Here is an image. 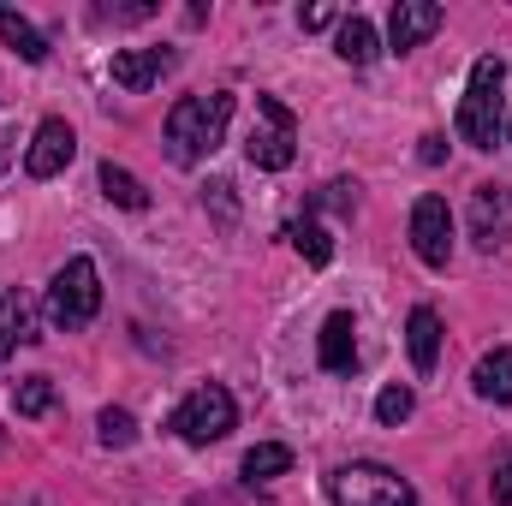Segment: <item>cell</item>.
<instances>
[{
	"instance_id": "7c38bea8",
	"label": "cell",
	"mask_w": 512,
	"mask_h": 506,
	"mask_svg": "<svg viewBox=\"0 0 512 506\" xmlns=\"http://www.w3.org/2000/svg\"><path fill=\"white\" fill-rule=\"evenodd\" d=\"M108 72H114V84H120V90L143 96L149 84H161V72H173V48H120Z\"/></svg>"
},
{
	"instance_id": "2e32d148",
	"label": "cell",
	"mask_w": 512,
	"mask_h": 506,
	"mask_svg": "<svg viewBox=\"0 0 512 506\" xmlns=\"http://www.w3.org/2000/svg\"><path fill=\"white\" fill-rule=\"evenodd\" d=\"M0 42H6V48H18L30 66H42V60H48V36H42L24 12H12V6H0Z\"/></svg>"
},
{
	"instance_id": "d6986e66",
	"label": "cell",
	"mask_w": 512,
	"mask_h": 506,
	"mask_svg": "<svg viewBox=\"0 0 512 506\" xmlns=\"http://www.w3.org/2000/svg\"><path fill=\"white\" fill-rule=\"evenodd\" d=\"M292 471V447H280V441H262L245 453V477L251 483H268V477H286Z\"/></svg>"
},
{
	"instance_id": "4316f807",
	"label": "cell",
	"mask_w": 512,
	"mask_h": 506,
	"mask_svg": "<svg viewBox=\"0 0 512 506\" xmlns=\"http://www.w3.org/2000/svg\"><path fill=\"white\" fill-rule=\"evenodd\" d=\"M495 506H512V465L495 471Z\"/></svg>"
},
{
	"instance_id": "d4e9b609",
	"label": "cell",
	"mask_w": 512,
	"mask_h": 506,
	"mask_svg": "<svg viewBox=\"0 0 512 506\" xmlns=\"http://www.w3.org/2000/svg\"><path fill=\"white\" fill-rule=\"evenodd\" d=\"M209 203L221 209V221H233V185H227V179H215V185H209Z\"/></svg>"
},
{
	"instance_id": "8fae6325",
	"label": "cell",
	"mask_w": 512,
	"mask_h": 506,
	"mask_svg": "<svg viewBox=\"0 0 512 506\" xmlns=\"http://www.w3.org/2000/svg\"><path fill=\"white\" fill-rule=\"evenodd\" d=\"M316 358H322L328 376H352V370H358V322H352L346 310H334V316L322 322V334H316Z\"/></svg>"
},
{
	"instance_id": "5b68a950",
	"label": "cell",
	"mask_w": 512,
	"mask_h": 506,
	"mask_svg": "<svg viewBox=\"0 0 512 506\" xmlns=\"http://www.w3.org/2000/svg\"><path fill=\"white\" fill-rule=\"evenodd\" d=\"M245 155H251V167H262V173H286L292 167V155H298V120H292L286 102L256 96V126L245 137Z\"/></svg>"
},
{
	"instance_id": "30bf717a",
	"label": "cell",
	"mask_w": 512,
	"mask_h": 506,
	"mask_svg": "<svg viewBox=\"0 0 512 506\" xmlns=\"http://www.w3.org/2000/svg\"><path fill=\"white\" fill-rule=\"evenodd\" d=\"M441 24H447V12H441L435 0H399V6H393V18H387V42L405 54V48L429 42Z\"/></svg>"
},
{
	"instance_id": "8992f818",
	"label": "cell",
	"mask_w": 512,
	"mask_h": 506,
	"mask_svg": "<svg viewBox=\"0 0 512 506\" xmlns=\"http://www.w3.org/2000/svg\"><path fill=\"white\" fill-rule=\"evenodd\" d=\"M233 393L221 387V381H209V387H197V393H185V405L173 411V435L179 441H191V447H209V441H221L227 429H233Z\"/></svg>"
},
{
	"instance_id": "ac0fdd59",
	"label": "cell",
	"mask_w": 512,
	"mask_h": 506,
	"mask_svg": "<svg viewBox=\"0 0 512 506\" xmlns=\"http://www.w3.org/2000/svg\"><path fill=\"white\" fill-rule=\"evenodd\" d=\"M102 197L120 203V209H149V191L131 179L126 167H114V161H102Z\"/></svg>"
},
{
	"instance_id": "ba28073f",
	"label": "cell",
	"mask_w": 512,
	"mask_h": 506,
	"mask_svg": "<svg viewBox=\"0 0 512 506\" xmlns=\"http://www.w3.org/2000/svg\"><path fill=\"white\" fill-rule=\"evenodd\" d=\"M72 155H78V131L66 120H42L36 137H30V149H24V173L30 179H54V173L72 167Z\"/></svg>"
},
{
	"instance_id": "f546056e",
	"label": "cell",
	"mask_w": 512,
	"mask_h": 506,
	"mask_svg": "<svg viewBox=\"0 0 512 506\" xmlns=\"http://www.w3.org/2000/svg\"><path fill=\"white\" fill-rule=\"evenodd\" d=\"M507 143H512V114H507Z\"/></svg>"
},
{
	"instance_id": "83f0119b",
	"label": "cell",
	"mask_w": 512,
	"mask_h": 506,
	"mask_svg": "<svg viewBox=\"0 0 512 506\" xmlns=\"http://www.w3.org/2000/svg\"><path fill=\"white\" fill-rule=\"evenodd\" d=\"M6 167H12V137L0 131V173H6Z\"/></svg>"
},
{
	"instance_id": "3957f363",
	"label": "cell",
	"mask_w": 512,
	"mask_h": 506,
	"mask_svg": "<svg viewBox=\"0 0 512 506\" xmlns=\"http://www.w3.org/2000/svg\"><path fill=\"white\" fill-rule=\"evenodd\" d=\"M96 310H102V274H96L90 256H72L48 286V322L60 334H78V328L96 322Z\"/></svg>"
},
{
	"instance_id": "6da1fadb",
	"label": "cell",
	"mask_w": 512,
	"mask_h": 506,
	"mask_svg": "<svg viewBox=\"0 0 512 506\" xmlns=\"http://www.w3.org/2000/svg\"><path fill=\"white\" fill-rule=\"evenodd\" d=\"M227 120H233V96L227 90H215V96H179L167 108V126H161L167 161L173 167H197L203 155H215L221 137H227Z\"/></svg>"
},
{
	"instance_id": "9a60e30c",
	"label": "cell",
	"mask_w": 512,
	"mask_h": 506,
	"mask_svg": "<svg viewBox=\"0 0 512 506\" xmlns=\"http://www.w3.org/2000/svg\"><path fill=\"white\" fill-rule=\"evenodd\" d=\"M334 54H340L346 66H370V60L382 54V36H376V24H370L364 12H352V18L340 24V36H334Z\"/></svg>"
},
{
	"instance_id": "7a4b0ae2",
	"label": "cell",
	"mask_w": 512,
	"mask_h": 506,
	"mask_svg": "<svg viewBox=\"0 0 512 506\" xmlns=\"http://www.w3.org/2000/svg\"><path fill=\"white\" fill-rule=\"evenodd\" d=\"M501 90H507V60H501V54H483V60L471 66L465 102H459V137H465L471 149H495V143H501V114H507Z\"/></svg>"
},
{
	"instance_id": "7402d4cb",
	"label": "cell",
	"mask_w": 512,
	"mask_h": 506,
	"mask_svg": "<svg viewBox=\"0 0 512 506\" xmlns=\"http://www.w3.org/2000/svg\"><path fill=\"white\" fill-rule=\"evenodd\" d=\"M96 435H102V447H131V441H137V417L120 411V405H108V411L96 417Z\"/></svg>"
},
{
	"instance_id": "603a6c76",
	"label": "cell",
	"mask_w": 512,
	"mask_h": 506,
	"mask_svg": "<svg viewBox=\"0 0 512 506\" xmlns=\"http://www.w3.org/2000/svg\"><path fill=\"white\" fill-rule=\"evenodd\" d=\"M411 411H417V399H411V387H382V393H376V417H382L387 429H393V423H405Z\"/></svg>"
},
{
	"instance_id": "4fadbf2b",
	"label": "cell",
	"mask_w": 512,
	"mask_h": 506,
	"mask_svg": "<svg viewBox=\"0 0 512 506\" xmlns=\"http://www.w3.org/2000/svg\"><path fill=\"white\" fill-rule=\"evenodd\" d=\"M471 387H477V399H489V405H512V346L483 352L477 370H471Z\"/></svg>"
},
{
	"instance_id": "5bb4252c",
	"label": "cell",
	"mask_w": 512,
	"mask_h": 506,
	"mask_svg": "<svg viewBox=\"0 0 512 506\" xmlns=\"http://www.w3.org/2000/svg\"><path fill=\"white\" fill-rule=\"evenodd\" d=\"M405 346H411L417 376H429V370H435V358H441V316H435L429 304H417V310H411V322H405Z\"/></svg>"
},
{
	"instance_id": "277c9868",
	"label": "cell",
	"mask_w": 512,
	"mask_h": 506,
	"mask_svg": "<svg viewBox=\"0 0 512 506\" xmlns=\"http://www.w3.org/2000/svg\"><path fill=\"white\" fill-rule=\"evenodd\" d=\"M328 501L334 506H417V489L387 471V465H340L328 477Z\"/></svg>"
},
{
	"instance_id": "9c48e42d",
	"label": "cell",
	"mask_w": 512,
	"mask_h": 506,
	"mask_svg": "<svg viewBox=\"0 0 512 506\" xmlns=\"http://www.w3.org/2000/svg\"><path fill=\"white\" fill-rule=\"evenodd\" d=\"M471 239L483 251H495V245L512 239V191L507 185H477L471 191Z\"/></svg>"
},
{
	"instance_id": "ffe728a7",
	"label": "cell",
	"mask_w": 512,
	"mask_h": 506,
	"mask_svg": "<svg viewBox=\"0 0 512 506\" xmlns=\"http://www.w3.org/2000/svg\"><path fill=\"white\" fill-rule=\"evenodd\" d=\"M292 245H298V256H304L310 268H328V262H334V239H328L322 221H298V227H292Z\"/></svg>"
},
{
	"instance_id": "cb8c5ba5",
	"label": "cell",
	"mask_w": 512,
	"mask_h": 506,
	"mask_svg": "<svg viewBox=\"0 0 512 506\" xmlns=\"http://www.w3.org/2000/svg\"><path fill=\"white\" fill-rule=\"evenodd\" d=\"M417 161H423V167H441V161H447V137H435V131H429V137H423V149H417Z\"/></svg>"
},
{
	"instance_id": "e0dca14e",
	"label": "cell",
	"mask_w": 512,
	"mask_h": 506,
	"mask_svg": "<svg viewBox=\"0 0 512 506\" xmlns=\"http://www.w3.org/2000/svg\"><path fill=\"white\" fill-rule=\"evenodd\" d=\"M0 328L18 340V346H36L42 328H36V298L30 292H0Z\"/></svg>"
},
{
	"instance_id": "f1b7e54d",
	"label": "cell",
	"mask_w": 512,
	"mask_h": 506,
	"mask_svg": "<svg viewBox=\"0 0 512 506\" xmlns=\"http://www.w3.org/2000/svg\"><path fill=\"white\" fill-rule=\"evenodd\" d=\"M12 346H18V340H12V334L0 328V364H6V352H12Z\"/></svg>"
},
{
	"instance_id": "44dd1931",
	"label": "cell",
	"mask_w": 512,
	"mask_h": 506,
	"mask_svg": "<svg viewBox=\"0 0 512 506\" xmlns=\"http://www.w3.org/2000/svg\"><path fill=\"white\" fill-rule=\"evenodd\" d=\"M12 405H18V417H42V411L54 405V381H48V376H18Z\"/></svg>"
},
{
	"instance_id": "484cf974",
	"label": "cell",
	"mask_w": 512,
	"mask_h": 506,
	"mask_svg": "<svg viewBox=\"0 0 512 506\" xmlns=\"http://www.w3.org/2000/svg\"><path fill=\"white\" fill-rule=\"evenodd\" d=\"M298 24H304V30H328V24H334V12H328V6H304V12H298Z\"/></svg>"
},
{
	"instance_id": "52a82bcc",
	"label": "cell",
	"mask_w": 512,
	"mask_h": 506,
	"mask_svg": "<svg viewBox=\"0 0 512 506\" xmlns=\"http://www.w3.org/2000/svg\"><path fill=\"white\" fill-rule=\"evenodd\" d=\"M411 251L429 268H447V256H453V215H447L441 197H417L411 203Z\"/></svg>"
},
{
	"instance_id": "4dcf8cb0",
	"label": "cell",
	"mask_w": 512,
	"mask_h": 506,
	"mask_svg": "<svg viewBox=\"0 0 512 506\" xmlns=\"http://www.w3.org/2000/svg\"><path fill=\"white\" fill-rule=\"evenodd\" d=\"M0 447H6V435H0Z\"/></svg>"
}]
</instances>
